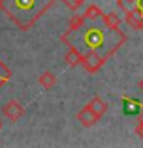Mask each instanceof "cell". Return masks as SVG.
Listing matches in <instances>:
<instances>
[{
	"label": "cell",
	"instance_id": "cell-9",
	"mask_svg": "<svg viewBox=\"0 0 143 148\" xmlns=\"http://www.w3.org/2000/svg\"><path fill=\"white\" fill-rule=\"evenodd\" d=\"M82 16L85 18V22H99V20H101V17H103V11H101L97 5H89Z\"/></svg>",
	"mask_w": 143,
	"mask_h": 148
},
{
	"label": "cell",
	"instance_id": "cell-7",
	"mask_svg": "<svg viewBox=\"0 0 143 148\" xmlns=\"http://www.w3.org/2000/svg\"><path fill=\"white\" fill-rule=\"evenodd\" d=\"M89 110H92L95 114H99L100 117L103 116L106 111H108V103H106V100L105 99H101L100 96H95V97H92V99L89 100V103L86 105Z\"/></svg>",
	"mask_w": 143,
	"mask_h": 148
},
{
	"label": "cell",
	"instance_id": "cell-11",
	"mask_svg": "<svg viewBox=\"0 0 143 148\" xmlns=\"http://www.w3.org/2000/svg\"><path fill=\"white\" fill-rule=\"evenodd\" d=\"M80 60H82V54L78 53L76 48H71V46H69V51L65 54V62H66L71 68H74V66H78V65H80Z\"/></svg>",
	"mask_w": 143,
	"mask_h": 148
},
{
	"label": "cell",
	"instance_id": "cell-1",
	"mask_svg": "<svg viewBox=\"0 0 143 148\" xmlns=\"http://www.w3.org/2000/svg\"><path fill=\"white\" fill-rule=\"evenodd\" d=\"M65 45L76 48L80 54L97 53L103 59H109L126 43V34L120 28H109L103 22H85L82 26L62 34Z\"/></svg>",
	"mask_w": 143,
	"mask_h": 148
},
{
	"label": "cell",
	"instance_id": "cell-16",
	"mask_svg": "<svg viewBox=\"0 0 143 148\" xmlns=\"http://www.w3.org/2000/svg\"><path fill=\"white\" fill-rule=\"evenodd\" d=\"M134 2H136V0H117V5H118L120 9L126 11V9L134 8Z\"/></svg>",
	"mask_w": 143,
	"mask_h": 148
},
{
	"label": "cell",
	"instance_id": "cell-10",
	"mask_svg": "<svg viewBox=\"0 0 143 148\" xmlns=\"http://www.w3.org/2000/svg\"><path fill=\"white\" fill-rule=\"evenodd\" d=\"M55 83H57V77H55L51 71H45V73H42L39 76V85L43 86L45 90H51V88H54Z\"/></svg>",
	"mask_w": 143,
	"mask_h": 148
},
{
	"label": "cell",
	"instance_id": "cell-15",
	"mask_svg": "<svg viewBox=\"0 0 143 148\" xmlns=\"http://www.w3.org/2000/svg\"><path fill=\"white\" fill-rule=\"evenodd\" d=\"M60 2H63L69 9H71V11H77V9L80 8L86 0H60Z\"/></svg>",
	"mask_w": 143,
	"mask_h": 148
},
{
	"label": "cell",
	"instance_id": "cell-3",
	"mask_svg": "<svg viewBox=\"0 0 143 148\" xmlns=\"http://www.w3.org/2000/svg\"><path fill=\"white\" fill-rule=\"evenodd\" d=\"M105 60L100 54L97 53H86V54H82V60H80V65L86 69L88 73H97L99 69L103 66Z\"/></svg>",
	"mask_w": 143,
	"mask_h": 148
},
{
	"label": "cell",
	"instance_id": "cell-19",
	"mask_svg": "<svg viewBox=\"0 0 143 148\" xmlns=\"http://www.w3.org/2000/svg\"><path fill=\"white\" fill-rule=\"evenodd\" d=\"M3 128V122H2V119H0V130Z\"/></svg>",
	"mask_w": 143,
	"mask_h": 148
},
{
	"label": "cell",
	"instance_id": "cell-13",
	"mask_svg": "<svg viewBox=\"0 0 143 148\" xmlns=\"http://www.w3.org/2000/svg\"><path fill=\"white\" fill-rule=\"evenodd\" d=\"M11 76H12L11 69L0 60V88H2L5 83H8L9 80H11Z\"/></svg>",
	"mask_w": 143,
	"mask_h": 148
},
{
	"label": "cell",
	"instance_id": "cell-2",
	"mask_svg": "<svg viewBox=\"0 0 143 148\" xmlns=\"http://www.w3.org/2000/svg\"><path fill=\"white\" fill-rule=\"evenodd\" d=\"M55 0H0V9L16 26L28 31L54 5Z\"/></svg>",
	"mask_w": 143,
	"mask_h": 148
},
{
	"label": "cell",
	"instance_id": "cell-8",
	"mask_svg": "<svg viewBox=\"0 0 143 148\" xmlns=\"http://www.w3.org/2000/svg\"><path fill=\"white\" fill-rule=\"evenodd\" d=\"M123 111L126 114H140L143 111L142 103L132 97H123Z\"/></svg>",
	"mask_w": 143,
	"mask_h": 148
},
{
	"label": "cell",
	"instance_id": "cell-17",
	"mask_svg": "<svg viewBox=\"0 0 143 148\" xmlns=\"http://www.w3.org/2000/svg\"><path fill=\"white\" fill-rule=\"evenodd\" d=\"M134 9H136L143 18V0H136V2H134Z\"/></svg>",
	"mask_w": 143,
	"mask_h": 148
},
{
	"label": "cell",
	"instance_id": "cell-6",
	"mask_svg": "<svg viewBox=\"0 0 143 148\" xmlns=\"http://www.w3.org/2000/svg\"><path fill=\"white\" fill-rule=\"evenodd\" d=\"M123 12H125V22H126L132 29L143 31V18L136 9L131 8V9H126V11H123Z\"/></svg>",
	"mask_w": 143,
	"mask_h": 148
},
{
	"label": "cell",
	"instance_id": "cell-5",
	"mask_svg": "<svg viewBox=\"0 0 143 148\" xmlns=\"http://www.w3.org/2000/svg\"><path fill=\"white\" fill-rule=\"evenodd\" d=\"M76 119L83 125V127H92V125H95L101 117L99 114H95L92 110H89L88 106H83V108L76 114Z\"/></svg>",
	"mask_w": 143,
	"mask_h": 148
},
{
	"label": "cell",
	"instance_id": "cell-12",
	"mask_svg": "<svg viewBox=\"0 0 143 148\" xmlns=\"http://www.w3.org/2000/svg\"><path fill=\"white\" fill-rule=\"evenodd\" d=\"M101 22H103L106 26H109V28H118L120 23H122V18L118 17V14L109 12V14H103Z\"/></svg>",
	"mask_w": 143,
	"mask_h": 148
},
{
	"label": "cell",
	"instance_id": "cell-14",
	"mask_svg": "<svg viewBox=\"0 0 143 148\" xmlns=\"http://www.w3.org/2000/svg\"><path fill=\"white\" fill-rule=\"evenodd\" d=\"M83 23H85V18H83L82 14H74V16L69 18V23H68V29L69 31H72V29H76V28L78 26H82Z\"/></svg>",
	"mask_w": 143,
	"mask_h": 148
},
{
	"label": "cell",
	"instance_id": "cell-18",
	"mask_svg": "<svg viewBox=\"0 0 143 148\" xmlns=\"http://www.w3.org/2000/svg\"><path fill=\"white\" fill-rule=\"evenodd\" d=\"M138 90H140V91L143 92V77L140 79V80H138Z\"/></svg>",
	"mask_w": 143,
	"mask_h": 148
},
{
	"label": "cell",
	"instance_id": "cell-4",
	"mask_svg": "<svg viewBox=\"0 0 143 148\" xmlns=\"http://www.w3.org/2000/svg\"><path fill=\"white\" fill-rule=\"evenodd\" d=\"M2 113H3V116L8 120H11V122H17V120L25 114V108H23V106L18 103L16 99H11V100H8L6 103L2 106Z\"/></svg>",
	"mask_w": 143,
	"mask_h": 148
}]
</instances>
